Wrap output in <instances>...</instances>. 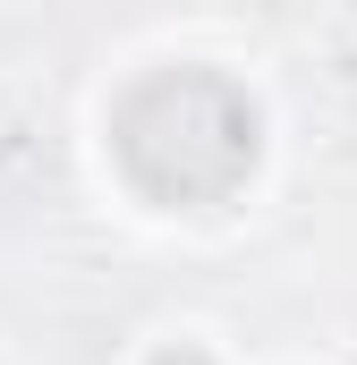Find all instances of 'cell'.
<instances>
[{"mask_svg": "<svg viewBox=\"0 0 357 365\" xmlns=\"http://www.w3.org/2000/svg\"><path fill=\"white\" fill-rule=\"evenodd\" d=\"M111 153L128 187L154 204V212H204L221 204L230 187L256 179V153H264V110L256 93L204 60H178L162 77L119 102L111 119Z\"/></svg>", "mask_w": 357, "mask_h": 365, "instance_id": "cell-1", "label": "cell"}, {"mask_svg": "<svg viewBox=\"0 0 357 365\" xmlns=\"http://www.w3.org/2000/svg\"><path fill=\"white\" fill-rule=\"evenodd\" d=\"M136 365H221V349H213L204 331H162V340H154Z\"/></svg>", "mask_w": 357, "mask_h": 365, "instance_id": "cell-2", "label": "cell"}]
</instances>
